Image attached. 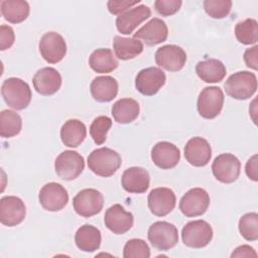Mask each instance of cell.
I'll return each mask as SVG.
<instances>
[{"mask_svg":"<svg viewBox=\"0 0 258 258\" xmlns=\"http://www.w3.org/2000/svg\"><path fill=\"white\" fill-rule=\"evenodd\" d=\"M120 154L108 147L93 150L88 156V166L97 175L102 177L112 176L121 166Z\"/></svg>","mask_w":258,"mask_h":258,"instance_id":"obj_1","label":"cell"},{"mask_svg":"<svg viewBox=\"0 0 258 258\" xmlns=\"http://www.w3.org/2000/svg\"><path fill=\"white\" fill-rule=\"evenodd\" d=\"M1 95L5 103L15 110L27 108L32 97L29 85L19 78L6 79L1 87Z\"/></svg>","mask_w":258,"mask_h":258,"instance_id":"obj_2","label":"cell"},{"mask_svg":"<svg viewBox=\"0 0 258 258\" xmlns=\"http://www.w3.org/2000/svg\"><path fill=\"white\" fill-rule=\"evenodd\" d=\"M227 95L236 100H247L257 90V78L248 71L237 72L231 75L224 84Z\"/></svg>","mask_w":258,"mask_h":258,"instance_id":"obj_3","label":"cell"},{"mask_svg":"<svg viewBox=\"0 0 258 258\" xmlns=\"http://www.w3.org/2000/svg\"><path fill=\"white\" fill-rule=\"evenodd\" d=\"M147 237L154 248L161 251H167L177 244L178 231L173 224L165 221H158L149 227Z\"/></svg>","mask_w":258,"mask_h":258,"instance_id":"obj_4","label":"cell"},{"mask_svg":"<svg viewBox=\"0 0 258 258\" xmlns=\"http://www.w3.org/2000/svg\"><path fill=\"white\" fill-rule=\"evenodd\" d=\"M213 229L204 220H195L186 223L181 230V239L185 246L200 249L206 247L213 239Z\"/></svg>","mask_w":258,"mask_h":258,"instance_id":"obj_5","label":"cell"},{"mask_svg":"<svg viewBox=\"0 0 258 258\" xmlns=\"http://www.w3.org/2000/svg\"><path fill=\"white\" fill-rule=\"evenodd\" d=\"M224 105V93L221 88L216 86L206 87L198 97L197 109L205 119H214L222 111Z\"/></svg>","mask_w":258,"mask_h":258,"instance_id":"obj_6","label":"cell"},{"mask_svg":"<svg viewBox=\"0 0 258 258\" xmlns=\"http://www.w3.org/2000/svg\"><path fill=\"white\" fill-rule=\"evenodd\" d=\"M85 168L84 157L77 151L64 150L54 161L56 174L63 180L76 179Z\"/></svg>","mask_w":258,"mask_h":258,"instance_id":"obj_7","label":"cell"},{"mask_svg":"<svg viewBox=\"0 0 258 258\" xmlns=\"http://www.w3.org/2000/svg\"><path fill=\"white\" fill-rule=\"evenodd\" d=\"M104 206L103 195L95 188L80 190L73 199V207L76 213L84 218H90L99 214Z\"/></svg>","mask_w":258,"mask_h":258,"instance_id":"obj_8","label":"cell"},{"mask_svg":"<svg viewBox=\"0 0 258 258\" xmlns=\"http://www.w3.org/2000/svg\"><path fill=\"white\" fill-rule=\"evenodd\" d=\"M210 206V196L202 187H194L187 190L179 201L180 212L188 218L204 215Z\"/></svg>","mask_w":258,"mask_h":258,"instance_id":"obj_9","label":"cell"},{"mask_svg":"<svg viewBox=\"0 0 258 258\" xmlns=\"http://www.w3.org/2000/svg\"><path fill=\"white\" fill-rule=\"evenodd\" d=\"M212 171L217 180L223 183H232L240 175L241 162L232 153H222L214 159Z\"/></svg>","mask_w":258,"mask_h":258,"instance_id":"obj_10","label":"cell"},{"mask_svg":"<svg viewBox=\"0 0 258 258\" xmlns=\"http://www.w3.org/2000/svg\"><path fill=\"white\" fill-rule=\"evenodd\" d=\"M166 76L164 72L156 67L141 70L135 78L136 90L144 96L155 95L165 84Z\"/></svg>","mask_w":258,"mask_h":258,"instance_id":"obj_11","label":"cell"},{"mask_svg":"<svg viewBox=\"0 0 258 258\" xmlns=\"http://www.w3.org/2000/svg\"><path fill=\"white\" fill-rule=\"evenodd\" d=\"M38 201L44 210L57 212L68 205L69 194L60 183L48 182L40 188Z\"/></svg>","mask_w":258,"mask_h":258,"instance_id":"obj_12","label":"cell"},{"mask_svg":"<svg viewBox=\"0 0 258 258\" xmlns=\"http://www.w3.org/2000/svg\"><path fill=\"white\" fill-rule=\"evenodd\" d=\"M39 52L48 63L59 62L67 53V43L63 37L54 31L46 32L40 38Z\"/></svg>","mask_w":258,"mask_h":258,"instance_id":"obj_13","label":"cell"},{"mask_svg":"<svg viewBox=\"0 0 258 258\" xmlns=\"http://www.w3.org/2000/svg\"><path fill=\"white\" fill-rule=\"evenodd\" d=\"M26 207L15 196H6L0 200V222L7 227L19 225L25 218Z\"/></svg>","mask_w":258,"mask_h":258,"instance_id":"obj_14","label":"cell"},{"mask_svg":"<svg viewBox=\"0 0 258 258\" xmlns=\"http://www.w3.org/2000/svg\"><path fill=\"white\" fill-rule=\"evenodd\" d=\"M186 61L185 51L178 45L166 44L155 52V62L158 67L168 72L180 71Z\"/></svg>","mask_w":258,"mask_h":258,"instance_id":"obj_15","label":"cell"},{"mask_svg":"<svg viewBox=\"0 0 258 258\" xmlns=\"http://www.w3.org/2000/svg\"><path fill=\"white\" fill-rule=\"evenodd\" d=\"M147 204L150 212L154 216L164 217L168 215L175 207V194L169 187L153 188L148 194Z\"/></svg>","mask_w":258,"mask_h":258,"instance_id":"obj_16","label":"cell"},{"mask_svg":"<svg viewBox=\"0 0 258 258\" xmlns=\"http://www.w3.org/2000/svg\"><path fill=\"white\" fill-rule=\"evenodd\" d=\"M105 226L114 234L122 235L128 232L134 223L132 213L127 212L121 205L111 206L104 216Z\"/></svg>","mask_w":258,"mask_h":258,"instance_id":"obj_17","label":"cell"},{"mask_svg":"<svg viewBox=\"0 0 258 258\" xmlns=\"http://www.w3.org/2000/svg\"><path fill=\"white\" fill-rule=\"evenodd\" d=\"M184 157L189 164L196 167L205 166L211 160L212 147L205 138L192 137L184 146Z\"/></svg>","mask_w":258,"mask_h":258,"instance_id":"obj_18","label":"cell"},{"mask_svg":"<svg viewBox=\"0 0 258 258\" xmlns=\"http://www.w3.org/2000/svg\"><path fill=\"white\" fill-rule=\"evenodd\" d=\"M32 84L38 94L42 96H51L60 89L61 76L53 68H42L33 76Z\"/></svg>","mask_w":258,"mask_h":258,"instance_id":"obj_19","label":"cell"},{"mask_svg":"<svg viewBox=\"0 0 258 258\" xmlns=\"http://www.w3.org/2000/svg\"><path fill=\"white\" fill-rule=\"evenodd\" d=\"M151 16V10L148 6L141 4L120 14L116 18V27L122 34L129 35L143 21Z\"/></svg>","mask_w":258,"mask_h":258,"instance_id":"obj_20","label":"cell"},{"mask_svg":"<svg viewBox=\"0 0 258 258\" xmlns=\"http://www.w3.org/2000/svg\"><path fill=\"white\" fill-rule=\"evenodd\" d=\"M153 163L161 169H170L180 160V151L173 143L168 141L157 142L151 149Z\"/></svg>","mask_w":258,"mask_h":258,"instance_id":"obj_21","label":"cell"},{"mask_svg":"<svg viewBox=\"0 0 258 258\" xmlns=\"http://www.w3.org/2000/svg\"><path fill=\"white\" fill-rule=\"evenodd\" d=\"M168 35L167 25L160 18H152L139 28L133 35L134 38L142 39L147 45H156L164 42Z\"/></svg>","mask_w":258,"mask_h":258,"instance_id":"obj_22","label":"cell"},{"mask_svg":"<svg viewBox=\"0 0 258 258\" xmlns=\"http://www.w3.org/2000/svg\"><path fill=\"white\" fill-rule=\"evenodd\" d=\"M150 183V176L146 169L139 166L127 168L121 177L122 187L129 194H143Z\"/></svg>","mask_w":258,"mask_h":258,"instance_id":"obj_23","label":"cell"},{"mask_svg":"<svg viewBox=\"0 0 258 258\" xmlns=\"http://www.w3.org/2000/svg\"><path fill=\"white\" fill-rule=\"evenodd\" d=\"M90 91L92 97L97 102H110L118 94V83L113 77L99 76L92 81Z\"/></svg>","mask_w":258,"mask_h":258,"instance_id":"obj_24","label":"cell"},{"mask_svg":"<svg viewBox=\"0 0 258 258\" xmlns=\"http://www.w3.org/2000/svg\"><path fill=\"white\" fill-rule=\"evenodd\" d=\"M198 77L206 83H220L227 74L225 64L216 58H207L196 66Z\"/></svg>","mask_w":258,"mask_h":258,"instance_id":"obj_25","label":"cell"},{"mask_svg":"<svg viewBox=\"0 0 258 258\" xmlns=\"http://www.w3.org/2000/svg\"><path fill=\"white\" fill-rule=\"evenodd\" d=\"M60 139L68 147H78L87 136L86 125L78 119H70L60 128Z\"/></svg>","mask_w":258,"mask_h":258,"instance_id":"obj_26","label":"cell"},{"mask_svg":"<svg viewBox=\"0 0 258 258\" xmlns=\"http://www.w3.org/2000/svg\"><path fill=\"white\" fill-rule=\"evenodd\" d=\"M101 232L92 225L81 226L75 235L77 247L84 252H94L101 246Z\"/></svg>","mask_w":258,"mask_h":258,"instance_id":"obj_27","label":"cell"},{"mask_svg":"<svg viewBox=\"0 0 258 258\" xmlns=\"http://www.w3.org/2000/svg\"><path fill=\"white\" fill-rule=\"evenodd\" d=\"M140 108L136 100L123 98L115 102L112 106V116L119 124H129L139 115Z\"/></svg>","mask_w":258,"mask_h":258,"instance_id":"obj_28","label":"cell"},{"mask_svg":"<svg viewBox=\"0 0 258 258\" xmlns=\"http://www.w3.org/2000/svg\"><path fill=\"white\" fill-rule=\"evenodd\" d=\"M90 68L99 74H108L115 71L119 62L109 48H97L89 57Z\"/></svg>","mask_w":258,"mask_h":258,"instance_id":"obj_29","label":"cell"},{"mask_svg":"<svg viewBox=\"0 0 258 258\" xmlns=\"http://www.w3.org/2000/svg\"><path fill=\"white\" fill-rule=\"evenodd\" d=\"M1 14L10 23L23 22L29 15V4L23 0H2L0 2Z\"/></svg>","mask_w":258,"mask_h":258,"instance_id":"obj_30","label":"cell"},{"mask_svg":"<svg viewBox=\"0 0 258 258\" xmlns=\"http://www.w3.org/2000/svg\"><path fill=\"white\" fill-rule=\"evenodd\" d=\"M113 48L116 56L122 60H128L136 57L143 51V43L134 37L115 36L113 40Z\"/></svg>","mask_w":258,"mask_h":258,"instance_id":"obj_31","label":"cell"},{"mask_svg":"<svg viewBox=\"0 0 258 258\" xmlns=\"http://www.w3.org/2000/svg\"><path fill=\"white\" fill-rule=\"evenodd\" d=\"M22 119L12 110H3L0 113V135L3 138L13 137L21 131Z\"/></svg>","mask_w":258,"mask_h":258,"instance_id":"obj_32","label":"cell"},{"mask_svg":"<svg viewBox=\"0 0 258 258\" xmlns=\"http://www.w3.org/2000/svg\"><path fill=\"white\" fill-rule=\"evenodd\" d=\"M235 36L242 44H255L258 40V22L253 18L238 22L235 26Z\"/></svg>","mask_w":258,"mask_h":258,"instance_id":"obj_33","label":"cell"},{"mask_svg":"<svg viewBox=\"0 0 258 258\" xmlns=\"http://www.w3.org/2000/svg\"><path fill=\"white\" fill-rule=\"evenodd\" d=\"M239 232L247 241H256L258 239V215L255 212L243 215L238 224Z\"/></svg>","mask_w":258,"mask_h":258,"instance_id":"obj_34","label":"cell"},{"mask_svg":"<svg viewBox=\"0 0 258 258\" xmlns=\"http://www.w3.org/2000/svg\"><path fill=\"white\" fill-rule=\"evenodd\" d=\"M112 126V120L108 116H98L94 119L90 126V134L97 145H101L106 141L107 133Z\"/></svg>","mask_w":258,"mask_h":258,"instance_id":"obj_35","label":"cell"},{"mask_svg":"<svg viewBox=\"0 0 258 258\" xmlns=\"http://www.w3.org/2000/svg\"><path fill=\"white\" fill-rule=\"evenodd\" d=\"M124 258H149L150 249L142 239H130L123 249Z\"/></svg>","mask_w":258,"mask_h":258,"instance_id":"obj_36","label":"cell"},{"mask_svg":"<svg viewBox=\"0 0 258 258\" xmlns=\"http://www.w3.org/2000/svg\"><path fill=\"white\" fill-rule=\"evenodd\" d=\"M232 1L230 0H205L204 9L206 13L216 19H222L228 16L232 8Z\"/></svg>","mask_w":258,"mask_h":258,"instance_id":"obj_37","label":"cell"},{"mask_svg":"<svg viewBox=\"0 0 258 258\" xmlns=\"http://www.w3.org/2000/svg\"><path fill=\"white\" fill-rule=\"evenodd\" d=\"M180 0H156L154 8L161 16H170L175 14L181 7Z\"/></svg>","mask_w":258,"mask_h":258,"instance_id":"obj_38","label":"cell"},{"mask_svg":"<svg viewBox=\"0 0 258 258\" xmlns=\"http://www.w3.org/2000/svg\"><path fill=\"white\" fill-rule=\"evenodd\" d=\"M138 3H140V0H110L107 2V7L110 13L114 15H120Z\"/></svg>","mask_w":258,"mask_h":258,"instance_id":"obj_39","label":"cell"},{"mask_svg":"<svg viewBox=\"0 0 258 258\" xmlns=\"http://www.w3.org/2000/svg\"><path fill=\"white\" fill-rule=\"evenodd\" d=\"M15 40L14 30L11 26L2 24L0 26V49L6 50L10 48Z\"/></svg>","mask_w":258,"mask_h":258,"instance_id":"obj_40","label":"cell"},{"mask_svg":"<svg viewBox=\"0 0 258 258\" xmlns=\"http://www.w3.org/2000/svg\"><path fill=\"white\" fill-rule=\"evenodd\" d=\"M243 56H244V61L248 68L254 71L258 70V46L257 45L247 48Z\"/></svg>","mask_w":258,"mask_h":258,"instance_id":"obj_41","label":"cell"},{"mask_svg":"<svg viewBox=\"0 0 258 258\" xmlns=\"http://www.w3.org/2000/svg\"><path fill=\"white\" fill-rule=\"evenodd\" d=\"M245 172L247 176L253 181L258 180V169H257V155L254 154L250 157L245 166Z\"/></svg>","mask_w":258,"mask_h":258,"instance_id":"obj_42","label":"cell"},{"mask_svg":"<svg viewBox=\"0 0 258 258\" xmlns=\"http://www.w3.org/2000/svg\"><path fill=\"white\" fill-rule=\"evenodd\" d=\"M231 257H257V253L253 247L249 245H241L232 252Z\"/></svg>","mask_w":258,"mask_h":258,"instance_id":"obj_43","label":"cell"}]
</instances>
